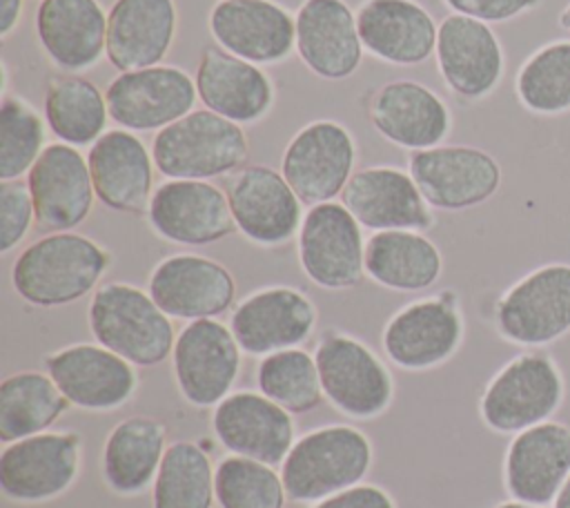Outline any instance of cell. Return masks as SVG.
Here are the masks:
<instances>
[{
    "label": "cell",
    "instance_id": "cell-1",
    "mask_svg": "<svg viewBox=\"0 0 570 508\" xmlns=\"http://www.w3.org/2000/svg\"><path fill=\"white\" fill-rule=\"evenodd\" d=\"M111 252L78 232H51L29 243L11 267L16 294L36 307H60L96 292Z\"/></svg>",
    "mask_w": 570,
    "mask_h": 508
},
{
    "label": "cell",
    "instance_id": "cell-2",
    "mask_svg": "<svg viewBox=\"0 0 570 508\" xmlns=\"http://www.w3.org/2000/svg\"><path fill=\"white\" fill-rule=\"evenodd\" d=\"M156 172L167 180H212L245 167V129L209 109H194L151 138Z\"/></svg>",
    "mask_w": 570,
    "mask_h": 508
},
{
    "label": "cell",
    "instance_id": "cell-3",
    "mask_svg": "<svg viewBox=\"0 0 570 508\" xmlns=\"http://www.w3.org/2000/svg\"><path fill=\"white\" fill-rule=\"evenodd\" d=\"M87 319L96 343L140 368L163 363L176 343L171 319L149 292L131 283L109 281L98 285Z\"/></svg>",
    "mask_w": 570,
    "mask_h": 508
},
{
    "label": "cell",
    "instance_id": "cell-4",
    "mask_svg": "<svg viewBox=\"0 0 570 508\" xmlns=\"http://www.w3.org/2000/svg\"><path fill=\"white\" fill-rule=\"evenodd\" d=\"M372 443L354 426L332 423L294 441L281 477L292 501L309 504L361 483L372 466Z\"/></svg>",
    "mask_w": 570,
    "mask_h": 508
},
{
    "label": "cell",
    "instance_id": "cell-5",
    "mask_svg": "<svg viewBox=\"0 0 570 508\" xmlns=\"http://www.w3.org/2000/svg\"><path fill=\"white\" fill-rule=\"evenodd\" d=\"M563 401V377L543 352L510 359L481 394L483 423L501 434H517L548 421Z\"/></svg>",
    "mask_w": 570,
    "mask_h": 508
},
{
    "label": "cell",
    "instance_id": "cell-6",
    "mask_svg": "<svg viewBox=\"0 0 570 508\" xmlns=\"http://www.w3.org/2000/svg\"><path fill=\"white\" fill-rule=\"evenodd\" d=\"M325 399L350 419H376L394 399L387 365L358 339L327 330L314 352Z\"/></svg>",
    "mask_w": 570,
    "mask_h": 508
},
{
    "label": "cell",
    "instance_id": "cell-7",
    "mask_svg": "<svg viewBox=\"0 0 570 508\" xmlns=\"http://www.w3.org/2000/svg\"><path fill=\"white\" fill-rule=\"evenodd\" d=\"M497 330L517 345H548L570 332V265L548 263L503 292Z\"/></svg>",
    "mask_w": 570,
    "mask_h": 508
},
{
    "label": "cell",
    "instance_id": "cell-8",
    "mask_svg": "<svg viewBox=\"0 0 570 508\" xmlns=\"http://www.w3.org/2000/svg\"><path fill=\"white\" fill-rule=\"evenodd\" d=\"M356 165L352 131L338 120H312L287 143L281 174L303 205H321L343 194Z\"/></svg>",
    "mask_w": 570,
    "mask_h": 508
},
{
    "label": "cell",
    "instance_id": "cell-9",
    "mask_svg": "<svg viewBox=\"0 0 570 508\" xmlns=\"http://www.w3.org/2000/svg\"><path fill=\"white\" fill-rule=\"evenodd\" d=\"M82 461L78 432H40L7 443L0 455V488L7 499L42 504L73 486Z\"/></svg>",
    "mask_w": 570,
    "mask_h": 508
},
{
    "label": "cell",
    "instance_id": "cell-10",
    "mask_svg": "<svg viewBox=\"0 0 570 508\" xmlns=\"http://www.w3.org/2000/svg\"><path fill=\"white\" fill-rule=\"evenodd\" d=\"M298 263L323 290L356 287L365 274L361 223L336 201L312 205L298 229Z\"/></svg>",
    "mask_w": 570,
    "mask_h": 508
},
{
    "label": "cell",
    "instance_id": "cell-11",
    "mask_svg": "<svg viewBox=\"0 0 570 508\" xmlns=\"http://www.w3.org/2000/svg\"><path fill=\"white\" fill-rule=\"evenodd\" d=\"M407 172L432 209L461 212L490 201L501 185V167L470 145H436L410 154Z\"/></svg>",
    "mask_w": 570,
    "mask_h": 508
},
{
    "label": "cell",
    "instance_id": "cell-12",
    "mask_svg": "<svg viewBox=\"0 0 570 508\" xmlns=\"http://www.w3.org/2000/svg\"><path fill=\"white\" fill-rule=\"evenodd\" d=\"M383 350L403 370H430L445 363L463 341V314L454 292L416 299L385 323Z\"/></svg>",
    "mask_w": 570,
    "mask_h": 508
},
{
    "label": "cell",
    "instance_id": "cell-13",
    "mask_svg": "<svg viewBox=\"0 0 570 508\" xmlns=\"http://www.w3.org/2000/svg\"><path fill=\"white\" fill-rule=\"evenodd\" d=\"M174 377L183 399L198 408L218 406L240 372V345L232 328L216 319L189 321L171 350Z\"/></svg>",
    "mask_w": 570,
    "mask_h": 508
},
{
    "label": "cell",
    "instance_id": "cell-14",
    "mask_svg": "<svg viewBox=\"0 0 570 508\" xmlns=\"http://www.w3.org/2000/svg\"><path fill=\"white\" fill-rule=\"evenodd\" d=\"M109 118L129 131H158L194 111L196 80L180 67L156 65L118 74L105 91Z\"/></svg>",
    "mask_w": 570,
    "mask_h": 508
},
{
    "label": "cell",
    "instance_id": "cell-15",
    "mask_svg": "<svg viewBox=\"0 0 570 508\" xmlns=\"http://www.w3.org/2000/svg\"><path fill=\"white\" fill-rule=\"evenodd\" d=\"M236 229L252 243L278 247L292 241L303 223V201L285 176L267 165H245L227 183Z\"/></svg>",
    "mask_w": 570,
    "mask_h": 508
},
{
    "label": "cell",
    "instance_id": "cell-16",
    "mask_svg": "<svg viewBox=\"0 0 570 508\" xmlns=\"http://www.w3.org/2000/svg\"><path fill=\"white\" fill-rule=\"evenodd\" d=\"M147 221L160 238L187 247L238 232L227 194L209 180H165L151 194Z\"/></svg>",
    "mask_w": 570,
    "mask_h": 508
},
{
    "label": "cell",
    "instance_id": "cell-17",
    "mask_svg": "<svg viewBox=\"0 0 570 508\" xmlns=\"http://www.w3.org/2000/svg\"><path fill=\"white\" fill-rule=\"evenodd\" d=\"M434 58L448 89L470 102L490 96L505 69L501 40L490 25L461 13L439 22Z\"/></svg>",
    "mask_w": 570,
    "mask_h": 508
},
{
    "label": "cell",
    "instance_id": "cell-18",
    "mask_svg": "<svg viewBox=\"0 0 570 508\" xmlns=\"http://www.w3.org/2000/svg\"><path fill=\"white\" fill-rule=\"evenodd\" d=\"M42 363L67 401L82 410H116L138 388L134 363L100 343L67 345L47 354Z\"/></svg>",
    "mask_w": 570,
    "mask_h": 508
},
{
    "label": "cell",
    "instance_id": "cell-19",
    "mask_svg": "<svg viewBox=\"0 0 570 508\" xmlns=\"http://www.w3.org/2000/svg\"><path fill=\"white\" fill-rule=\"evenodd\" d=\"M36 223L45 232H73L91 214L96 189L87 156L67 143H49L27 174Z\"/></svg>",
    "mask_w": 570,
    "mask_h": 508
},
{
    "label": "cell",
    "instance_id": "cell-20",
    "mask_svg": "<svg viewBox=\"0 0 570 508\" xmlns=\"http://www.w3.org/2000/svg\"><path fill=\"white\" fill-rule=\"evenodd\" d=\"M147 292L169 319H216L236 301V281L218 261L185 252L151 270Z\"/></svg>",
    "mask_w": 570,
    "mask_h": 508
},
{
    "label": "cell",
    "instance_id": "cell-21",
    "mask_svg": "<svg viewBox=\"0 0 570 508\" xmlns=\"http://www.w3.org/2000/svg\"><path fill=\"white\" fill-rule=\"evenodd\" d=\"M214 42L258 67L296 51V20L274 0H218L207 18Z\"/></svg>",
    "mask_w": 570,
    "mask_h": 508
},
{
    "label": "cell",
    "instance_id": "cell-22",
    "mask_svg": "<svg viewBox=\"0 0 570 508\" xmlns=\"http://www.w3.org/2000/svg\"><path fill=\"white\" fill-rule=\"evenodd\" d=\"M229 328L243 352L267 356L309 339L316 328V305L296 287H263L234 307Z\"/></svg>",
    "mask_w": 570,
    "mask_h": 508
},
{
    "label": "cell",
    "instance_id": "cell-23",
    "mask_svg": "<svg viewBox=\"0 0 570 508\" xmlns=\"http://www.w3.org/2000/svg\"><path fill=\"white\" fill-rule=\"evenodd\" d=\"M374 131L410 152L441 145L452 129L445 100L423 82L399 78L379 85L367 102Z\"/></svg>",
    "mask_w": 570,
    "mask_h": 508
},
{
    "label": "cell",
    "instance_id": "cell-24",
    "mask_svg": "<svg viewBox=\"0 0 570 508\" xmlns=\"http://www.w3.org/2000/svg\"><path fill=\"white\" fill-rule=\"evenodd\" d=\"M212 430L232 455L269 466L285 461L294 446V421L285 408L263 392H232L214 406Z\"/></svg>",
    "mask_w": 570,
    "mask_h": 508
},
{
    "label": "cell",
    "instance_id": "cell-25",
    "mask_svg": "<svg viewBox=\"0 0 570 508\" xmlns=\"http://www.w3.org/2000/svg\"><path fill=\"white\" fill-rule=\"evenodd\" d=\"M341 203L372 232L383 229H430L434 214L410 172L390 165L365 167L352 174Z\"/></svg>",
    "mask_w": 570,
    "mask_h": 508
},
{
    "label": "cell",
    "instance_id": "cell-26",
    "mask_svg": "<svg viewBox=\"0 0 570 508\" xmlns=\"http://www.w3.org/2000/svg\"><path fill=\"white\" fill-rule=\"evenodd\" d=\"M194 80L205 109L240 127L263 120L274 107L276 89L272 78L258 65L218 45L203 47Z\"/></svg>",
    "mask_w": 570,
    "mask_h": 508
},
{
    "label": "cell",
    "instance_id": "cell-27",
    "mask_svg": "<svg viewBox=\"0 0 570 508\" xmlns=\"http://www.w3.org/2000/svg\"><path fill=\"white\" fill-rule=\"evenodd\" d=\"M568 475L570 426L543 421L512 437L503 461V481L512 499L546 506L554 501Z\"/></svg>",
    "mask_w": 570,
    "mask_h": 508
},
{
    "label": "cell",
    "instance_id": "cell-28",
    "mask_svg": "<svg viewBox=\"0 0 570 508\" xmlns=\"http://www.w3.org/2000/svg\"><path fill=\"white\" fill-rule=\"evenodd\" d=\"M296 53L323 80H345L363 60L356 13L345 0H305L294 13Z\"/></svg>",
    "mask_w": 570,
    "mask_h": 508
},
{
    "label": "cell",
    "instance_id": "cell-29",
    "mask_svg": "<svg viewBox=\"0 0 570 508\" xmlns=\"http://www.w3.org/2000/svg\"><path fill=\"white\" fill-rule=\"evenodd\" d=\"M96 198L122 214H147L154 194L151 149L129 129H107L87 154Z\"/></svg>",
    "mask_w": 570,
    "mask_h": 508
},
{
    "label": "cell",
    "instance_id": "cell-30",
    "mask_svg": "<svg viewBox=\"0 0 570 508\" xmlns=\"http://www.w3.org/2000/svg\"><path fill=\"white\" fill-rule=\"evenodd\" d=\"M36 38L62 74H80L107 53V13L98 0H40Z\"/></svg>",
    "mask_w": 570,
    "mask_h": 508
},
{
    "label": "cell",
    "instance_id": "cell-31",
    "mask_svg": "<svg viewBox=\"0 0 570 508\" xmlns=\"http://www.w3.org/2000/svg\"><path fill=\"white\" fill-rule=\"evenodd\" d=\"M356 27L363 49L390 65L414 67L436 49L439 25L416 0H363Z\"/></svg>",
    "mask_w": 570,
    "mask_h": 508
},
{
    "label": "cell",
    "instance_id": "cell-32",
    "mask_svg": "<svg viewBox=\"0 0 570 508\" xmlns=\"http://www.w3.org/2000/svg\"><path fill=\"white\" fill-rule=\"evenodd\" d=\"M178 29L174 0H114L107 13V60L136 71L163 65Z\"/></svg>",
    "mask_w": 570,
    "mask_h": 508
},
{
    "label": "cell",
    "instance_id": "cell-33",
    "mask_svg": "<svg viewBox=\"0 0 570 508\" xmlns=\"http://www.w3.org/2000/svg\"><path fill=\"white\" fill-rule=\"evenodd\" d=\"M167 450V428L156 417L134 414L116 423L102 448V479L118 495L154 486Z\"/></svg>",
    "mask_w": 570,
    "mask_h": 508
},
{
    "label": "cell",
    "instance_id": "cell-34",
    "mask_svg": "<svg viewBox=\"0 0 570 508\" xmlns=\"http://www.w3.org/2000/svg\"><path fill=\"white\" fill-rule=\"evenodd\" d=\"M443 272L439 247L416 229H383L365 241V274L396 292L432 287Z\"/></svg>",
    "mask_w": 570,
    "mask_h": 508
},
{
    "label": "cell",
    "instance_id": "cell-35",
    "mask_svg": "<svg viewBox=\"0 0 570 508\" xmlns=\"http://www.w3.org/2000/svg\"><path fill=\"white\" fill-rule=\"evenodd\" d=\"M42 116L60 143L91 147L107 131L109 109L96 82L78 74H58L45 85Z\"/></svg>",
    "mask_w": 570,
    "mask_h": 508
},
{
    "label": "cell",
    "instance_id": "cell-36",
    "mask_svg": "<svg viewBox=\"0 0 570 508\" xmlns=\"http://www.w3.org/2000/svg\"><path fill=\"white\" fill-rule=\"evenodd\" d=\"M71 403L47 372L22 370L0 383V441L47 432Z\"/></svg>",
    "mask_w": 570,
    "mask_h": 508
},
{
    "label": "cell",
    "instance_id": "cell-37",
    "mask_svg": "<svg viewBox=\"0 0 570 508\" xmlns=\"http://www.w3.org/2000/svg\"><path fill=\"white\" fill-rule=\"evenodd\" d=\"M214 475L209 455L196 441L169 443L151 486V508H212Z\"/></svg>",
    "mask_w": 570,
    "mask_h": 508
},
{
    "label": "cell",
    "instance_id": "cell-38",
    "mask_svg": "<svg viewBox=\"0 0 570 508\" xmlns=\"http://www.w3.org/2000/svg\"><path fill=\"white\" fill-rule=\"evenodd\" d=\"M258 390L289 414H307L323 401V385L314 354L289 348L263 356L256 368Z\"/></svg>",
    "mask_w": 570,
    "mask_h": 508
},
{
    "label": "cell",
    "instance_id": "cell-39",
    "mask_svg": "<svg viewBox=\"0 0 570 508\" xmlns=\"http://www.w3.org/2000/svg\"><path fill=\"white\" fill-rule=\"evenodd\" d=\"M519 102L534 114L570 109V40H554L532 51L517 71Z\"/></svg>",
    "mask_w": 570,
    "mask_h": 508
},
{
    "label": "cell",
    "instance_id": "cell-40",
    "mask_svg": "<svg viewBox=\"0 0 570 508\" xmlns=\"http://www.w3.org/2000/svg\"><path fill=\"white\" fill-rule=\"evenodd\" d=\"M47 120L24 98L4 94L0 105V180L29 174L47 140Z\"/></svg>",
    "mask_w": 570,
    "mask_h": 508
},
{
    "label": "cell",
    "instance_id": "cell-41",
    "mask_svg": "<svg viewBox=\"0 0 570 508\" xmlns=\"http://www.w3.org/2000/svg\"><path fill=\"white\" fill-rule=\"evenodd\" d=\"M220 508H283V477L269 463L232 455L218 461L214 475Z\"/></svg>",
    "mask_w": 570,
    "mask_h": 508
},
{
    "label": "cell",
    "instance_id": "cell-42",
    "mask_svg": "<svg viewBox=\"0 0 570 508\" xmlns=\"http://www.w3.org/2000/svg\"><path fill=\"white\" fill-rule=\"evenodd\" d=\"M36 209L27 180H0V252L9 254L29 234Z\"/></svg>",
    "mask_w": 570,
    "mask_h": 508
},
{
    "label": "cell",
    "instance_id": "cell-43",
    "mask_svg": "<svg viewBox=\"0 0 570 508\" xmlns=\"http://www.w3.org/2000/svg\"><path fill=\"white\" fill-rule=\"evenodd\" d=\"M452 13L470 16L481 22H505L532 11L541 0H443Z\"/></svg>",
    "mask_w": 570,
    "mask_h": 508
},
{
    "label": "cell",
    "instance_id": "cell-44",
    "mask_svg": "<svg viewBox=\"0 0 570 508\" xmlns=\"http://www.w3.org/2000/svg\"><path fill=\"white\" fill-rule=\"evenodd\" d=\"M314 508H396L394 499L379 486L356 483L332 497L321 499Z\"/></svg>",
    "mask_w": 570,
    "mask_h": 508
},
{
    "label": "cell",
    "instance_id": "cell-45",
    "mask_svg": "<svg viewBox=\"0 0 570 508\" xmlns=\"http://www.w3.org/2000/svg\"><path fill=\"white\" fill-rule=\"evenodd\" d=\"M22 16V0H0V36L7 38L18 27Z\"/></svg>",
    "mask_w": 570,
    "mask_h": 508
},
{
    "label": "cell",
    "instance_id": "cell-46",
    "mask_svg": "<svg viewBox=\"0 0 570 508\" xmlns=\"http://www.w3.org/2000/svg\"><path fill=\"white\" fill-rule=\"evenodd\" d=\"M554 508H570V475H568V479L563 481L559 495L554 497Z\"/></svg>",
    "mask_w": 570,
    "mask_h": 508
},
{
    "label": "cell",
    "instance_id": "cell-47",
    "mask_svg": "<svg viewBox=\"0 0 570 508\" xmlns=\"http://www.w3.org/2000/svg\"><path fill=\"white\" fill-rule=\"evenodd\" d=\"M494 508H543V506L523 504V501H517V499H512V501H503V504H499V506H494Z\"/></svg>",
    "mask_w": 570,
    "mask_h": 508
},
{
    "label": "cell",
    "instance_id": "cell-48",
    "mask_svg": "<svg viewBox=\"0 0 570 508\" xmlns=\"http://www.w3.org/2000/svg\"><path fill=\"white\" fill-rule=\"evenodd\" d=\"M559 25L566 29V31H570V2L563 7V11L559 13Z\"/></svg>",
    "mask_w": 570,
    "mask_h": 508
}]
</instances>
